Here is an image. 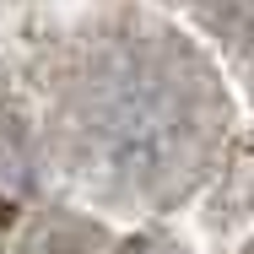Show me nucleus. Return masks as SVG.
Returning <instances> with one entry per match:
<instances>
[{"label": "nucleus", "instance_id": "f03ea898", "mask_svg": "<svg viewBox=\"0 0 254 254\" xmlns=\"http://www.w3.org/2000/svg\"><path fill=\"white\" fill-rule=\"evenodd\" d=\"M227 5H233L238 16H254V0H227Z\"/></svg>", "mask_w": 254, "mask_h": 254}, {"label": "nucleus", "instance_id": "f257e3e1", "mask_svg": "<svg viewBox=\"0 0 254 254\" xmlns=\"http://www.w3.org/2000/svg\"><path fill=\"white\" fill-rule=\"evenodd\" d=\"M195 92L152 60H114L76 98V130L87 157L119 184H157L173 162H190L195 141Z\"/></svg>", "mask_w": 254, "mask_h": 254}]
</instances>
